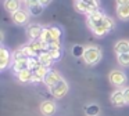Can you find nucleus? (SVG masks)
Instances as JSON below:
<instances>
[{"label": "nucleus", "mask_w": 129, "mask_h": 116, "mask_svg": "<svg viewBox=\"0 0 129 116\" xmlns=\"http://www.w3.org/2000/svg\"><path fill=\"white\" fill-rule=\"evenodd\" d=\"M22 50L26 54V57L31 58V57H39L40 54L46 52L49 48H47V44H46L45 41L38 39V40H31L28 44L22 46Z\"/></svg>", "instance_id": "nucleus-1"}, {"label": "nucleus", "mask_w": 129, "mask_h": 116, "mask_svg": "<svg viewBox=\"0 0 129 116\" xmlns=\"http://www.w3.org/2000/svg\"><path fill=\"white\" fill-rule=\"evenodd\" d=\"M101 57H103V52H101L100 47L89 46V47H86L85 54H83L82 58H83L85 64H87V65H96V64L100 62Z\"/></svg>", "instance_id": "nucleus-2"}, {"label": "nucleus", "mask_w": 129, "mask_h": 116, "mask_svg": "<svg viewBox=\"0 0 129 116\" xmlns=\"http://www.w3.org/2000/svg\"><path fill=\"white\" fill-rule=\"evenodd\" d=\"M114 26H115V22H114V19L111 18V17H104V19H103V22H101L99 26H96L94 29H92V32L94 33L97 37H103V36H106L107 33L110 32V30H112L114 29Z\"/></svg>", "instance_id": "nucleus-3"}, {"label": "nucleus", "mask_w": 129, "mask_h": 116, "mask_svg": "<svg viewBox=\"0 0 129 116\" xmlns=\"http://www.w3.org/2000/svg\"><path fill=\"white\" fill-rule=\"evenodd\" d=\"M108 79H110V82H111V84L115 86V87H122V86L128 82V77H126L125 72L119 71V69H114V71L110 72Z\"/></svg>", "instance_id": "nucleus-4"}, {"label": "nucleus", "mask_w": 129, "mask_h": 116, "mask_svg": "<svg viewBox=\"0 0 129 116\" xmlns=\"http://www.w3.org/2000/svg\"><path fill=\"white\" fill-rule=\"evenodd\" d=\"M29 17H31V13L28 11V8H21L17 13L11 14V21L15 25H25V24H28Z\"/></svg>", "instance_id": "nucleus-5"}, {"label": "nucleus", "mask_w": 129, "mask_h": 116, "mask_svg": "<svg viewBox=\"0 0 129 116\" xmlns=\"http://www.w3.org/2000/svg\"><path fill=\"white\" fill-rule=\"evenodd\" d=\"M104 17H106V15H104V13H101L100 10H99V11H94V13L87 14L86 24H87V26H89V29L92 30V29H94L96 26H99V25L103 22Z\"/></svg>", "instance_id": "nucleus-6"}, {"label": "nucleus", "mask_w": 129, "mask_h": 116, "mask_svg": "<svg viewBox=\"0 0 129 116\" xmlns=\"http://www.w3.org/2000/svg\"><path fill=\"white\" fill-rule=\"evenodd\" d=\"M68 88H70V86H68L67 80H64V79H62L61 82H60V83H57V84L54 86L53 88H50V91H51V94H53V97H54V98L60 99V98H62V97H65V95H67Z\"/></svg>", "instance_id": "nucleus-7"}, {"label": "nucleus", "mask_w": 129, "mask_h": 116, "mask_svg": "<svg viewBox=\"0 0 129 116\" xmlns=\"http://www.w3.org/2000/svg\"><path fill=\"white\" fill-rule=\"evenodd\" d=\"M11 61H13V54L4 46H2L0 47V69L4 71L10 65Z\"/></svg>", "instance_id": "nucleus-8"}, {"label": "nucleus", "mask_w": 129, "mask_h": 116, "mask_svg": "<svg viewBox=\"0 0 129 116\" xmlns=\"http://www.w3.org/2000/svg\"><path fill=\"white\" fill-rule=\"evenodd\" d=\"M62 80V76L60 75V72H57V71H50L47 73V76L45 77V84L49 88H53L54 86L57 84V83H60Z\"/></svg>", "instance_id": "nucleus-9"}, {"label": "nucleus", "mask_w": 129, "mask_h": 116, "mask_svg": "<svg viewBox=\"0 0 129 116\" xmlns=\"http://www.w3.org/2000/svg\"><path fill=\"white\" fill-rule=\"evenodd\" d=\"M42 32H43V26L39 24H31L26 28V35L29 36L31 40H38V39H40Z\"/></svg>", "instance_id": "nucleus-10"}, {"label": "nucleus", "mask_w": 129, "mask_h": 116, "mask_svg": "<svg viewBox=\"0 0 129 116\" xmlns=\"http://www.w3.org/2000/svg\"><path fill=\"white\" fill-rule=\"evenodd\" d=\"M39 109H40V113H42V115H45V116H51V115H54L57 106H56V104H54L53 101H50V99H46V101H43L42 104H40Z\"/></svg>", "instance_id": "nucleus-11"}, {"label": "nucleus", "mask_w": 129, "mask_h": 116, "mask_svg": "<svg viewBox=\"0 0 129 116\" xmlns=\"http://www.w3.org/2000/svg\"><path fill=\"white\" fill-rule=\"evenodd\" d=\"M111 104L114 105V106H118V108L126 105L125 97H123V90L118 88V90H115L114 93L111 94Z\"/></svg>", "instance_id": "nucleus-12"}, {"label": "nucleus", "mask_w": 129, "mask_h": 116, "mask_svg": "<svg viewBox=\"0 0 129 116\" xmlns=\"http://www.w3.org/2000/svg\"><path fill=\"white\" fill-rule=\"evenodd\" d=\"M21 0H4L3 2V7L9 14H14L18 10H21Z\"/></svg>", "instance_id": "nucleus-13"}, {"label": "nucleus", "mask_w": 129, "mask_h": 116, "mask_svg": "<svg viewBox=\"0 0 129 116\" xmlns=\"http://www.w3.org/2000/svg\"><path fill=\"white\" fill-rule=\"evenodd\" d=\"M50 72V69L46 68V66H39L36 71H34V77H32V82L39 83V82H45V77L47 76V73Z\"/></svg>", "instance_id": "nucleus-14"}, {"label": "nucleus", "mask_w": 129, "mask_h": 116, "mask_svg": "<svg viewBox=\"0 0 129 116\" xmlns=\"http://www.w3.org/2000/svg\"><path fill=\"white\" fill-rule=\"evenodd\" d=\"M114 51L117 52V55L129 52V41L128 40H118L114 46Z\"/></svg>", "instance_id": "nucleus-15"}, {"label": "nucleus", "mask_w": 129, "mask_h": 116, "mask_svg": "<svg viewBox=\"0 0 129 116\" xmlns=\"http://www.w3.org/2000/svg\"><path fill=\"white\" fill-rule=\"evenodd\" d=\"M74 8L81 14H89V7H87L86 0H74Z\"/></svg>", "instance_id": "nucleus-16"}, {"label": "nucleus", "mask_w": 129, "mask_h": 116, "mask_svg": "<svg viewBox=\"0 0 129 116\" xmlns=\"http://www.w3.org/2000/svg\"><path fill=\"white\" fill-rule=\"evenodd\" d=\"M17 77L21 83H28V82H32V77H34V71L31 69H24L21 71L20 73H17Z\"/></svg>", "instance_id": "nucleus-17"}, {"label": "nucleus", "mask_w": 129, "mask_h": 116, "mask_svg": "<svg viewBox=\"0 0 129 116\" xmlns=\"http://www.w3.org/2000/svg\"><path fill=\"white\" fill-rule=\"evenodd\" d=\"M24 69H28V58H22L18 61H13V71L15 73H20Z\"/></svg>", "instance_id": "nucleus-18"}, {"label": "nucleus", "mask_w": 129, "mask_h": 116, "mask_svg": "<svg viewBox=\"0 0 129 116\" xmlns=\"http://www.w3.org/2000/svg\"><path fill=\"white\" fill-rule=\"evenodd\" d=\"M117 15L121 21H128L129 19V4L117 6Z\"/></svg>", "instance_id": "nucleus-19"}, {"label": "nucleus", "mask_w": 129, "mask_h": 116, "mask_svg": "<svg viewBox=\"0 0 129 116\" xmlns=\"http://www.w3.org/2000/svg\"><path fill=\"white\" fill-rule=\"evenodd\" d=\"M40 40L45 41L47 46L51 43V41H54V37H53V35H51L50 28H49V26H45V28H43V32H42V36H40Z\"/></svg>", "instance_id": "nucleus-20"}, {"label": "nucleus", "mask_w": 129, "mask_h": 116, "mask_svg": "<svg viewBox=\"0 0 129 116\" xmlns=\"http://www.w3.org/2000/svg\"><path fill=\"white\" fill-rule=\"evenodd\" d=\"M39 60H40V62H42V65L46 66V68H50V66L53 65V62H54V60L51 58V55L49 54V51L40 54L39 55Z\"/></svg>", "instance_id": "nucleus-21"}, {"label": "nucleus", "mask_w": 129, "mask_h": 116, "mask_svg": "<svg viewBox=\"0 0 129 116\" xmlns=\"http://www.w3.org/2000/svg\"><path fill=\"white\" fill-rule=\"evenodd\" d=\"M85 112L87 116H99L100 113V106L97 104H89L85 106Z\"/></svg>", "instance_id": "nucleus-22"}, {"label": "nucleus", "mask_w": 129, "mask_h": 116, "mask_svg": "<svg viewBox=\"0 0 129 116\" xmlns=\"http://www.w3.org/2000/svg\"><path fill=\"white\" fill-rule=\"evenodd\" d=\"M85 50H86V47L81 46V44H75V46H72V48H71V54L75 58H81V57H83Z\"/></svg>", "instance_id": "nucleus-23"}, {"label": "nucleus", "mask_w": 129, "mask_h": 116, "mask_svg": "<svg viewBox=\"0 0 129 116\" xmlns=\"http://www.w3.org/2000/svg\"><path fill=\"white\" fill-rule=\"evenodd\" d=\"M39 66H42V62H40L39 57L28 58V69H31V71H36Z\"/></svg>", "instance_id": "nucleus-24"}, {"label": "nucleus", "mask_w": 129, "mask_h": 116, "mask_svg": "<svg viewBox=\"0 0 129 116\" xmlns=\"http://www.w3.org/2000/svg\"><path fill=\"white\" fill-rule=\"evenodd\" d=\"M43 10H45V6L43 4H36V6H32V7H29L28 8V11L31 13V15H35V17H38V15H40V14L43 13Z\"/></svg>", "instance_id": "nucleus-25"}, {"label": "nucleus", "mask_w": 129, "mask_h": 116, "mask_svg": "<svg viewBox=\"0 0 129 116\" xmlns=\"http://www.w3.org/2000/svg\"><path fill=\"white\" fill-rule=\"evenodd\" d=\"M50 28V32L51 35H53L54 40H61V36H62V30L60 26H57V25H53V26H49Z\"/></svg>", "instance_id": "nucleus-26"}, {"label": "nucleus", "mask_w": 129, "mask_h": 116, "mask_svg": "<svg viewBox=\"0 0 129 116\" xmlns=\"http://www.w3.org/2000/svg\"><path fill=\"white\" fill-rule=\"evenodd\" d=\"M117 61L121 66H129V52L125 54H118L117 55Z\"/></svg>", "instance_id": "nucleus-27"}, {"label": "nucleus", "mask_w": 129, "mask_h": 116, "mask_svg": "<svg viewBox=\"0 0 129 116\" xmlns=\"http://www.w3.org/2000/svg\"><path fill=\"white\" fill-rule=\"evenodd\" d=\"M22 58H28V57H26V54L24 52L22 47L13 51V61H18V60H22Z\"/></svg>", "instance_id": "nucleus-28"}, {"label": "nucleus", "mask_w": 129, "mask_h": 116, "mask_svg": "<svg viewBox=\"0 0 129 116\" xmlns=\"http://www.w3.org/2000/svg\"><path fill=\"white\" fill-rule=\"evenodd\" d=\"M87 7H89V14L99 11L100 10V2L99 0H90V2H87Z\"/></svg>", "instance_id": "nucleus-29"}, {"label": "nucleus", "mask_w": 129, "mask_h": 116, "mask_svg": "<svg viewBox=\"0 0 129 116\" xmlns=\"http://www.w3.org/2000/svg\"><path fill=\"white\" fill-rule=\"evenodd\" d=\"M49 54L51 55V58H53L54 61H58L60 58H61V48H56V50H47Z\"/></svg>", "instance_id": "nucleus-30"}, {"label": "nucleus", "mask_w": 129, "mask_h": 116, "mask_svg": "<svg viewBox=\"0 0 129 116\" xmlns=\"http://www.w3.org/2000/svg\"><path fill=\"white\" fill-rule=\"evenodd\" d=\"M49 50H56V48H61V40H54L51 41L50 44L47 46Z\"/></svg>", "instance_id": "nucleus-31"}, {"label": "nucleus", "mask_w": 129, "mask_h": 116, "mask_svg": "<svg viewBox=\"0 0 129 116\" xmlns=\"http://www.w3.org/2000/svg\"><path fill=\"white\" fill-rule=\"evenodd\" d=\"M25 7L26 8H29V7H32V6H36V4H39V0H26L25 3Z\"/></svg>", "instance_id": "nucleus-32"}, {"label": "nucleus", "mask_w": 129, "mask_h": 116, "mask_svg": "<svg viewBox=\"0 0 129 116\" xmlns=\"http://www.w3.org/2000/svg\"><path fill=\"white\" fill-rule=\"evenodd\" d=\"M123 90V97H125V102H126V105H129V87H125V88H122Z\"/></svg>", "instance_id": "nucleus-33"}, {"label": "nucleus", "mask_w": 129, "mask_h": 116, "mask_svg": "<svg viewBox=\"0 0 129 116\" xmlns=\"http://www.w3.org/2000/svg\"><path fill=\"white\" fill-rule=\"evenodd\" d=\"M117 4L118 6H126V4H129V0H117Z\"/></svg>", "instance_id": "nucleus-34"}, {"label": "nucleus", "mask_w": 129, "mask_h": 116, "mask_svg": "<svg viewBox=\"0 0 129 116\" xmlns=\"http://www.w3.org/2000/svg\"><path fill=\"white\" fill-rule=\"evenodd\" d=\"M50 2H51V0H39V3H40V4H43L45 7H46V6H47Z\"/></svg>", "instance_id": "nucleus-35"}, {"label": "nucleus", "mask_w": 129, "mask_h": 116, "mask_svg": "<svg viewBox=\"0 0 129 116\" xmlns=\"http://www.w3.org/2000/svg\"><path fill=\"white\" fill-rule=\"evenodd\" d=\"M21 2H22V3H25V2H26V0H21Z\"/></svg>", "instance_id": "nucleus-36"}, {"label": "nucleus", "mask_w": 129, "mask_h": 116, "mask_svg": "<svg viewBox=\"0 0 129 116\" xmlns=\"http://www.w3.org/2000/svg\"><path fill=\"white\" fill-rule=\"evenodd\" d=\"M86 2H90V0H86Z\"/></svg>", "instance_id": "nucleus-37"}]
</instances>
